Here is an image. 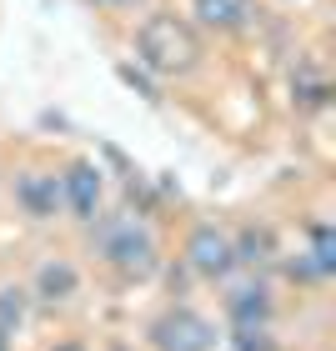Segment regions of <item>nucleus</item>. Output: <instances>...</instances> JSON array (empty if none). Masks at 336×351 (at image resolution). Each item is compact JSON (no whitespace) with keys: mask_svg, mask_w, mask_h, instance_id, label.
I'll use <instances>...</instances> for the list:
<instances>
[{"mask_svg":"<svg viewBox=\"0 0 336 351\" xmlns=\"http://www.w3.org/2000/svg\"><path fill=\"white\" fill-rule=\"evenodd\" d=\"M206 60L201 30L176 10H151L146 21L136 25V66L156 75V81H186L196 75Z\"/></svg>","mask_w":336,"mask_h":351,"instance_id":"obj_1","label":"nucleus"},{"mask_svg":"<svg viewBox=\"0 0 336 351\" xmlns=\"http://www.w3.org/2000/svg\"><path fill=\"white\" fill-rule=\"evenodd\" d=\"M91 251L121 281H151L161 271V241H156V231L141 216H125V211H116V216L101 211L91 221Z\"/></svg>","mask_w":336,"mask_h":351,"instance_id":"obj_2","label":"nucleus"},{"mask_svg":"<svg viewBox=\"0 0 336 351\" xmlns=\"http://www.w3.org/2000/svg\"><path fill=\"white\" fill-rule=\"evenodd\" d=\"M146 341H151V351H216L221 331L196 306H166L161 316H151Z\"/></svg>","mask_w":336,"mask_h":351,"instance_id":"obj_3","label":"nucleus"},{"mask_svg":"<svg viewBox=\"0 0 336 351\" xmlns=\"http://www.w3.org/2000/svg\"><path fill=\"white\" fill-rule=\"evenodd\" d=\"M186 266L196 271L201 281H231V276H236L231 231L216 226V221H201V226L186 236Z\"/></svg>","mask_w":336,"mask_h":351,"instance_id":"obj_4","label":"nucleus"},{"mask_svg":"<svg viewBox=\"0 0 336 351\" xmlns=\"http://www.w3.org/2000/svg\"><path fill=\"white\" fill-rule=\"evenodd\" d=\"M60 201H66V216L91 226L106 206V171L91 161V156H75V161L60 171Z\"/></svg>","mask_w":336,"mask_h":351,"instance_id":"obj_5","label":"nucleus"},{"mask_svg":"<svg viewBox=\"0 0 336 351\" xmlns=\"http://www.w3.org/2000/svg\"><path fill=\"white\" fill-rule=\"evenodd\" d=\"M10 196H15V206H21V216H30V221H56L60 211H66V201H60V176L40 171V166L15 176Z\"/></svg>","mask_w":336,"mask_h":351,"instance_id":"obj_6","label":"nucleus"},{"mask_svg":"<svg viewBox=\"0 0 336 351\" xmlns=\"http://www.w3.org/2000/svg\"><path fill=\"white\" fill-rule=\"evenodd\" d=\"M271 316H276V296H271V286L256 276V271H251V281H241V286L226 291V322H231V331L271 326Z\"/></svg>","mask_w":336,"mask_h":351,"instance_id":"obj_7","label":"nucleus"},{"mask_svg":"<svg viewBox=\"0 0 336 351\" xmlns=\"http://www.w3.org/2000/svg\"><path fill=\"white\" fill-rule=\"evenodd\" d=\"M30 301H40V306H66V301L81 296V271H75L71 256H51L36 266V276H30Z\"/></svg>","mask_w":336,"mask_h":351,"instance_id":"obj_8","label":"nucleus"},{"mask_svg":"<svg viewBox=\"0 0 336 351\" xmlns=\"http://www.w3.org/2000/svg\"><path fill=\"white\" fill-rule=\"evenodd\" d=\"M191 25H206L216 36H236L256 21V0H191Z\"/></svg>","mask_w":336,"mask_h":351,"instance_id":"obj_9","label":"nucleus"},{"mask_svg":"<svg viewBox=\"0 0 336 351\" xmlns=\"http://www.w3.org/2000/svg\"><path fill=\"white\" fill-rule=\"evenodd\" d=\"M231 246H236V271H266L271 261L281 256L271 226H241V231H231Z\"/></svg>","mask_w":336,"mask_h":351,"instance_id":"obj_10","label":"nucleus"},{"mask_svg":"<svg viewBox=\"0 0 336 351\" xmlns=\"http://www.w3.org/2000/svg\"><path fill=\"white\" fill-rule=\"evenodd\" d=\"M301 256L311 261L316 281L336 276V226H331V221H311V226H307V251H301Z\"/></svg>","mask_w":336,"mask_h":351,"instance_id":"obj_11","label":"nucleus"},{"mask_svg":"<svg viewBox=\"0 0 336 351\" xmlns=\"http://www.w3.org/2000/svg\"><path fill=\"white\" fill-rule=\"evenodd\" d=\"M30 306H36V301H30L25 286L21 281H5V286H0V331H10V337H15V331L25 326Z\"/></svg>","mask_w":336,"mask_h":351,"instance_id":"obj_12","label":"nucleus"},{"mask_svg":"<svg viewBox=\"0 0 336 351\" xmlns=\"http://www.w3.org/2000/svg\"><path fill=\"white\" fill-rule=\"evenodd\" d=\"M231 346L236 351H276V337H271V326H241V331H231Z\"/></svg>","mask_w":336,"mask_h":351,"instance_id":"obj_13","label":"nucleus"},{"mask_svg":"<svg viewBox=\"0 0 336 351\" xmlns=\"http://www.w3.org/2000/svg\"><path fill=\"white\" fill-rule=\"evenodd\" d=\"M121 81H125V86H136L141 95H146V101H161V95H156V81H151L146 71H136V66H121Z\"/></svg>","mask_w":336,"mask_h":351,"instance_id":"obj_14","label":"nucleus"},{"mask_svg":"<svg viewBox=\"0 0 336 351\" xmlns=\"http://www.w3.org/2000/svg\"><path fill=\"white\" fill-rule=\"evenodd\" d=\"M81 5H91V10H110V15H125V10H141L146 0H81Z\"/></svg>","mask_w":336,"mask_h":351,"instance_id":"obj_15","label":"nucleus"},{"mask_svg":"<svg viewBox=\"0 0 336 351\" xmlns=\"http://www.w3.org/2000/svg\"><path fill=\"white\" fill-rule=\"evenodd\" d=\"M51 351H91V346H81V341H56Z\"/></svg>","mask_w":336,"mask_h":351,"instance_id":"obj_16","label":"nucleus"},{"mask_svg":"<svg viewBox=\"0 0 336 351\" xmlns=\"http://www.w3.org/2000/svg\"><path fill=\"white\" fill-rule=\"evenodd\" d=\"M0 351H10V331H0Z\"/></svg>","mask_w":336,"mask_h":351,"instance_id":"obj_17","label":"nucleus"},{"mask_svg":"<svg viewBox=\"0 0 336 351\" xmlns=\"http://www.w3.org/2000/svg\"><path fill=\"white\" fill-rule=\"evenodd\" d=\"M110 351H131V346H125V341H116V346H110Z\"/></svg>","mask_w":336,"mask_h":351,"instance_id":"obj_18","label":"nucleus"}]
</instances>
